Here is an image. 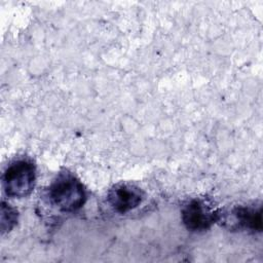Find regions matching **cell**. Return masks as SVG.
<instances>
[{"instance_id": "1", "label": "cell", "mask_w": 263, "mask_h": 263, "mask_svg": "<svg viewBox=\"0 0 263 263\" xmlns=\"http://www.w3.org/2000/svg\"><path fill=\"white\" fill-rule=\"evenodd\" d=\"M46 197L60 212L74 213L84 205L87 194L81 181L72 173L64 171L59 173L49 185Z\"/></svg>"}, {"instance_id": "2", "label": "cell", "mask_w": 263, "mask_h": 263, "mask_svg": "<svg viewBox=\"0 0 263 263\" xmlns=\"http://www.w3.org/2000/svg\"><path fill=\"white\" fill-rule=\"evenodd\" d=\"M36 184V164L29 157L11 160L2 175V188L11 198L29 196Z\"/></svg>"}, {"instance_id": "3", "label": "cell", "mask_w": 263, "mask_h": 263, "mask_svg": "<svg viewBox=\"0 0 263 263\" xmlns=\"http://www.w3.org/2000/svg\"><path fill=\"white\" fill-rule=\"evenodd\" d=\"M221 212L212 203L202 198H193L187 201L181 210V219L186 229L192 232H201L218 222Z\"/></svg>"}, {"instance_id": "4", "label": "cell", "mask_w": 263, "mask_h": 263, "mask_svg": "<svg viewBox=\"0 0 263 263\" xmlns=\"http://www.w3.org/2000/svg\"><path fill=\"white\" fill-rule=\"evenodd\" d=\"M144 191L133 183H118L109 189L107 202L113 212L123 215L137 209L144 200Z\"/></svg>"}, {"instance_id": "5", "label": "cell", "mask_w": 263, "mask_h": 263, "mask_svg": "<svg viewBox=\"0 0 263 263\" xmlns=\"http://www.w3.org/2000/svg\"><path fill=\"white\" fill-rule=\"evenodd\" d=\"M224 222L233 230L260 232L262 230L261 205H238L225 216Z\"/></svg>"}, {"instance_id": "6", "label": "cell", "mask_w": 263, "mask_h": 263, "mask_svg": "<svg viewBox=\"0 0 263 263\" xmlns=\"http://www.w3.org/2000/svg\"><path fill=\"white\" fill-rule=\"evenodd\" d=\"M17 222V211L9 203L1 202V231L9 232Z\"/></svg>"}]
</instances>
